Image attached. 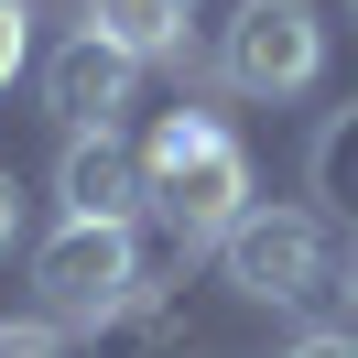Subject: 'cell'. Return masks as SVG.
<instances>
[{"label":"cell","mask_w":358,"mask_h":358,"mask_svg":"<svg viewBox=\"0 0 358 358\" xmlns=\"http://www.w3.org/2000/svg\"><path fill=\"white\" fill-rule=\"evenodd\" d=\"M141 185H152V228L174 250H217L228 228L250 217V152L228 141L217 109H174L141 152Z\"/></svg>","instance_id":"cell-1"},{"label":"cell","mask_w":358,"mask_h":358,"mask_svg":"<svg viewBox=\"0 0 358 358\" xmlns=\"http://www.w3.org/2000/svg\"><path fill=\"white\" fill-rule=\"evenodd\" d=\"M33 282H44V315L55 326H109V315L141 304V228L120 217H66L44 250H33Z\"/></svg>","instance_id":"cell-2"},{"label":"cell","mask_w":358,"mask_h":358,"mask_svg":"<svg viewBox=\"0 0 358 358\" xmlns=\"http://www.w3.org/2000/svg\"><path fill=\"white\" fill-rule=\"evenodd\" d=\"M217 261H228V282H239L250 304H282V315L315 304V293H336V239H326L315 206H250L217 239Z\"/></svg>","instance_id":"cell-3"},{"label":"cell","mask_w":358,"mask_h":358,"mask_svg":"<svg viewBox=\"0 0 358 358\" xmlns=\"http://www.w3.org/2000/svg\"><path fill=\"white\" fill-rule=\"evenodd\" d=\"M326 76V22L315 0H239L217 33V87L228 98H304Z\"/></svg>","instance_id":"cell-4"},{"label":"cell","mask_w":358,"mask_h":358,"mask_svg":"<svg viewBox=\"0 0 358 358\" xmlns=\"http://www.w3.org/2000/svg\"><path fill=\"white\" fill-rule=\"evenodd\" d=\"M55 206H66V217H120V228H141V217H152L141 152L109 141V131H66V152H55Z\"/></svg>","instance_id":"cell-5"},{"label":"cell","mask_w":358,"mask_h":358,"mask_svg":"<svg viewBox=\"0 0 358 358\" xmlns=\"http://www.w3.org/2000/svg\"><path fill=\"white\" fill-rule=\"evenodd\" d=\"M131 87H141V66L120 44H98V33L55 44V66H44V109L66 120V131H109V120L131 109Z\"/></svg>","instance_id":"cell-6"},{"label":"cell","mask_w":358,"mask_h":358,"mask_svg":"<svg viewBox=\"0 0 358 358\" xmlns=\"http://www.w3.org/2000/svg\"><path fill=\"white\" fill-rule=\"evenodd\" d=\"M185 11L196 0H76V33L120 44L131 66H185Z\"/></svg>","instance_id":"cell-7"},{"label":"cell","mask_w":358,"mask_h":358,"mask_svg":"<svg viewBox=\"0 0 358 358\" xmlns=\"http://www.w3.org/2000/svg\"><path fill=\"white\" fill-rule=\"evenodd\" d=\"M304 174H315V196H326L336 217H358V98H348V109H326V131H315Z\"/></svg>","instance_id":"cell-8"},{"label":"cell","mask_w":358,"mask_h":358,"mask_svg":"<svg viewBox=\"0 0 358 358\" xmlns=\"http://www.w3.org/2000/svg\"><path fill=\"white\" fill-rule=\"evenodd\" d=\"M33 66V0H0V87Z\"/></svg>","instance_id":"cell-9"},{"label":"cell","mask_w":358,"mask_h":358,"mask_svg":"<svg viewBox=\"0 0 358 358\" xmlns=\"http://www.w3.org/2000/svg\"><path fill=\"white\" fill-rule=\"evenodd\" d=\"M0 358H66V348H55V326H11L0 315Z\"/></svg>","instance_id":"cell-10"},{"label":"cell","mask_w":358,"mask_h":358,"mask_svg":"<svg viewBox=\"0 0 358 358\" xmlns=\"http://www.w3.org/2000/svg\"><path fill=\"white\" fill-rule=\"evenodd\" d=\"M282 358H358V326H315V336H293Z\"/></svg>","instance_id":"cell-11"},{"label":"cell","mask_w":358,"mask_h":358,"mask_svg":"<svg viewBox=\"0 0 358 358\" xmlns=\"http://www.w3.org/2000/svg\"><path fill=\"white\" fill-rule=\"evenodd\" d=\"M11 250H22V185L0 174V261H11Z\"/></svg>","instance_id":"cell-12"},{"label":"cell","mask_w":358,"mask_h":358,"mask_svg":"<svg viewBox=\"0 0 358 358\" xmlns=\"http://www.w3.org/2000/svg\"><path fill=\"white\" fill-rule=\"evenodd\" d=\"M336 293H348V315H358V239L336 250Z\"/></svg>","instance_id":"cell-13"}]
</instances>
